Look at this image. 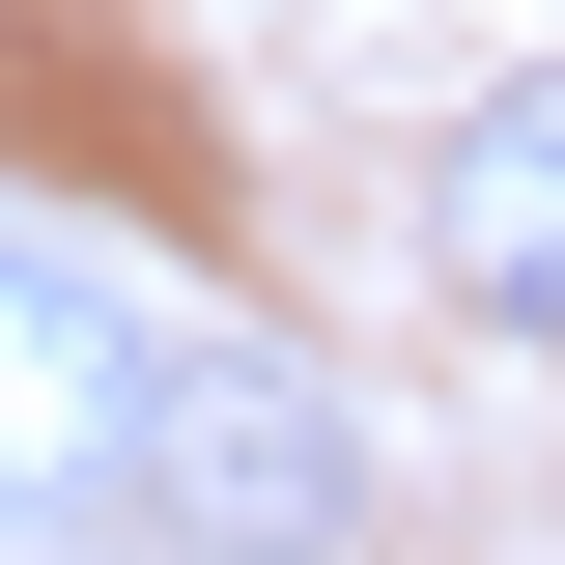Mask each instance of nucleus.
Masks as SVG:
<instances>
[{
	"label": "nucleus",
	"mask_w": 565,
	"mask_h": 565,
	"mask_svg": "<svg viewBox=\"0 0 565 565\" xmlns=\"http://www.w3.org/2000/svg\"><path fill=\"white\" fill-rule=\"evenodd\" d=\"M424 255H452V311H481V340H565V57L452 114V170H424Z\"/></svg>",
	"instance_id": "nucleus-3"
},
{
	"label": "nucleus",
	"mask_w": 565,
	"mask_h": 565,
	"mask_svg": "<svg viewBox=\"0 0 565 565\" xmlns=\"http://www.w3.org/2000/svg\"><path fill=\"white\" fill-rule=\"evenodd\" d=\"M141 424H170V340L85 255H0V537L29 509H141Z\"/></svg>",
	"instance_id": "nucleus-2"
},
{
	"label": "nucleus",
	"mask_w": 565,
	"mask_h": 565,
	"mask_svg": "<svg viewBox=\"0 0 565 565\" xmlns=\"http://www.w3.org/2000/svg\"><path fill=\"white\" fill-rule=\"evenodd\" d=\"M141 509L199 565H311L367 509V452H340V396L311 367H255V340H170V424H141Z\"/></svg>",
	"instance_id": "nucleus-1"
}]
</instances>
